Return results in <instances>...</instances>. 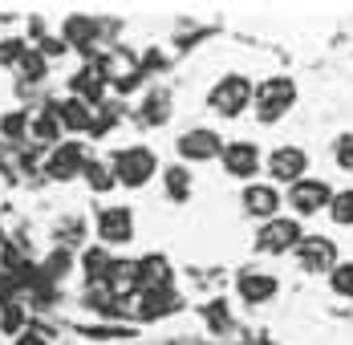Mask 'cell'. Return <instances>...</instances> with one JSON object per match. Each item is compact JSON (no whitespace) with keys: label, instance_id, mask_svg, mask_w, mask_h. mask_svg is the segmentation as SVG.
<instances>
[{"label":"cell","instance_id":"6da1fadb","mask_svg":"<svg viewBox=\"0 0 353 345\" xmlns=\"http://www.w3.org/2000/svg\"><path fill=\"white\" fill-rule=\"evenodd\" d=\"M252 102H256V118H260V122H276L281 114L292 110L296 86H292L288 77H268V81H260V90L252 94Z\"/></svg>","mask_w":353,"mask_h":345},{"label":"cell","instance_id":"7a4b0ae2","mask_svg":"<svg viewBox=\"0 0 353 345\" xmlns=\"http://www.w3.org/2000/svg\"><path fill=\"white\" fill-rule=\"evenodd\" d=\"M154 155L146 150V146H122V150H114V159H110V171L118 183H126V187H142L150 175H154Z\"/></svg>","mask_w":353,"mask_h":345},{"label":"cell","instance_id":"3957f363","mask_svg":"<svg viewBox=\"0 0 353 345\" xmlns=\"http://www.w3.org/2000/svg\"><path fill=\"white\" fill-rule=\"evenodd\" d=\"M208 102H212L215 114L236 118V114H244V106L252 102V86H248V77H240V73H228L223 81H215V90H212Z\"/></svg>","mask_w":353,"mask_h":345},{"label":"cell","instance_id":"277c9868","mask_svg":"<svg viewBox=\"0 0 353 345\" xmlns=\"http://www.w3.org/2000/svg\"><path fill=\"white\" fill-rule=\"evenodd\" d=\"M301 244V224L296 219H288V215H272V219H264V228H260V236H256V248L260 252H288V248H296Z\"/></svg>","mask_w":353,"mask_h":345},{"label":"cell","instance_id":"5b68a950","mask_svg":"<svg viewBox=\"0 0 353 345\" xmlns=\"http://www.w3.org/2000/svg\"><path fill=\"white\" fill-rule=\"evenodd\" d=\"M329 199H333V191H329L325 179H296V183L288 187V204H292V211H301V215L325 211Z\"/></svg>","mask_w":353,"mask_h":345},{"label":"cell","instance_id":"8992f818","mask_svg":"<svg viewBox=\"0 0 353 345\" xmlns=\"http://www.w3.org/2000/svg\"><path fill=\"white\" fill-rule=\"evenodd\" d=\"M296 260H301L305 273H333L337 268V244L325 240V236H301Z\"/></svg>","mask_w":353,"mask_h":345},{"label":"cell","instance_id":"52a82bcc","mask_svg":"<svg viewBox=\"0 0 353 345\" xmlns=\"http://www.w3.org/2000/svg\"><path fill=\"white\" fill-rule=\"evenodd\" d=\"M305 171H309V155L301 146H276L268 159V175L281 183H296V179H305Z\"/></svg>","mask_w":353,"mask_h":345},{"label":"cell","instance_id":"ba28073f","mask_svg":"<svg viewBox=\"0 0 353 345\" xmlns=\"http://www.w3.org/2000/svg\"><path fill=\"white\" fill-rule=\"evenodd\" d=\"M219 150H223V142H219V135H215V130H208V126L187 130V135L179 138V155H183V159H195V163L215 159Z\"/></svg>","mask_w":353,"mask_h":345},{"label":"cell","instance_id":"9c48e42d","mask_svg":"<svg viewBox=\"0 0 353 345\" xmlns=\"http://www.w3.org/2000/svg\"><path fill=\"white\" fill-rule=\"evenodd\" d=\"M219 155H223L228 175H236V179H252V175L260 171V150L252 142H228Z\"/></svg>","mask_w":353,"mask_h":345},{"label":"cell","instance_id":"30bf717a","mask_svg":"<svg viewBox=\"0 0 353 345\" xmlns=\"http://www.w3.org/2000/svg\"><path fill=\"white\" fill-rule=\"evenodd\" d=\"M98 232H102L106 244H126L134 236V215H130V207H106V211L98 215Z\"/></svg>","mask_w":353,"mask_h":345},{"label":"cell","instance_id":"8fae6325","mask_svg":"<svg viewBox=\"0 0 353 345\" xmlns=\"http://www.w3.org/2000/svg\"><path fill=\"white\" fill-rule=\"evenodd\" d=\"M81 167H85V150H81V142H61V146L49 155V163H45V171L53 175V179H73Z\"/></svg>","mask_w":353,"mask_h":345},{"label":"cell","instance_id":"7c38bea8","mask_svg":"<svg viewBox=\"0 0 353 345\" xmlns=\"http://www.w3.org/2000/svg\"><path fill=\"white\" fill-rule=\"evenodd\" d=\"M244 207L256 219H272L276 207H281V191L268 187V183H252V187H244Z\"/></svg>","mask_w":353,"mask_h":345},{"label":"cell","instance_id":"4fadbf2b","mask_svg":"<svg viewBox=\"0 0 353 345\" xmlns=\"http://www.w3.org/2000/svg\"><path fill=\"white\" fill-rule=\"evenodd\" d=\"M134 268H139V293H146V288H167L171 284V264H167V256H142V260H134Z\"/></svg>","mask_w":353,"mask_h":345},{"label":"cell","instance_id":"5bb4252c","mask_svg":"<svg viewBox=\"0 0 353 345\" xmlns=\"http://www.w3.org/2000/svg\"><path fill=\"white\" fill-rule=\"evenodd\" d=\"M73 90H77V102H98L102 94H106V73H102V61H94V66H85L77 77H73Z\"/></svg>","mask_w":353,"mask_h":345},{"label":"cell","instance_id":"9a60e30c","mask_svg":"<svg viewBox=\"0 0 353 345\" xmlns=\"http://www.w3.org/2000/svg\"><path fill=\"white\" fill-rule=\"evenodd\" d=\"M171 309H179V297L175 288L167 284V288H146L139 297V313L146 317V321H154V317H167Z\"/></svg>","mask_w":353,"mask_h":345},{"label":"cell","instance_id":"2e32d148","mask_svg":"<svg viewBox=\"0 0 353 345\" xmlns=\"http://www.w3.org/2000/svg\"><path fill=\"white\" fill-rule=\"evenodd\" d=\"M240 297L248 305H260L268 297H276V276L268 273H240Z\"/></svg>","mask_w":353,"mask_h":345},{"label":"cell","instance_id":"e0dca14e","mask_svg":"<svg viewBox=\"0 0 353 345\" xmlns=\"http://www.w3.org/2000/svg\"><path fill=\"white\" fill-rule=\"evenodd\" d=\"M57 122H61V130H85L90 126V106L77 102V98H70L65 106H57Z\"/></svg>","mask_w":353,"mask_h":345},{"label":"cell","instance_id":"ac0fdd59","mask_svg":"<svg viewBox=\"0 0 353 345\" xmlns=\"http://www.w3.org/2000/svg\"><path fill=\"white\" fill-rule=\"evenodd\" d=\"M94 37H98V25H94L90 17H70V25H65V41H70V45L90 49V45H94Z\"/></svg>","mask_w":353,"mask_h":345},{"label":"cell","instance_id":"d6986e66","mask_svg":"<svg viewBox=\"0 0 353 345\" xmlns=\"http://www.w3.org/2000/svg\"><path fill=\"white\" fill-rule=\"evenodd\" d=\"M110 260H114V256H110L106 248H90V252L81 256V264H85V276H90L94 284H102V276H106Z\"/></svg>","mask_w":353,"mask_h":345},{"label":"cell","instance_id":"ffe728a7","mask_svg":"<svg viewBox=\"0 0 353 345\" xmlns=\"http://www.w3.org/2000/svg\"><path fill=\"white\" fill-rule=\"evenodd\" d=\"M167 110H171V98H167L163 90H154V94H150V98L142 102V118L159 126V122H167Z\"/></svg>","mask_w":353,"mask_h":345},{"label":"cell","instance_id":"44dd1931","mask_svg":"<svg viewBox=\"0 0 353 345\" xmlns=\"http://www.w3.org/2000/svg\"><path fill=\"white\" fill-rule=\"evenodd\" d=\"M167 195L171 199H187L191 195V175L183 167H167Z\"/></svg>","mask_w":353,"mask_h":345},{"label":"cell","instance_id":"7402d4cb","mask_svg":"<svg viewBox=\"0 0 353 345\" xmlns=\"http://www.w3.org/2000/svg\"><path fill=\"white\" fill-rule=\"evenodd\" d=\"M81 171H85V179H90L94 191H110V187H114V171H110V163H85Z\"/></svg>","mask_w":353,"mask_h":345},{"label":"cell","instance_id":"603a6c76","mask_svg":"<svg viewBox=\"0 0 353 345\" xmlns=\"http://www.w3.org/2000/svg\"><path fill=\"white\" fill-rule=\"evenodd\" d=\"M329 215H333L337 224H353V187L350 191H337V195L329 199Z\"/></svg>","mask_w":353,"mask_h":345},{"label":"cell","instance_id":"cb8c5ba5","mask_svg":"<svg viewBox=\"0 0 353 345\" xmlns=\"http://www.w3.org/2000/svg\"><path fill=\"white\" fill-rule=\"evenodd\" d=\"M329 284H333L337 297H350L353 301V264H337V268L329 273Z\"/></svg>","mask_w":353,"mask_h":345},{"label":"cell","instance_id":"d4e9b609","mask_svg":"<svg viewBox=\"0 0 353 345\" xmlns=\"http://www.w3.org/2000/svg\"><path fill=\"white\" fill-rule=\"evenodd\" d=\"M33 135L41 138V142H49V138H57V135H61V122L53 118V110H45V114H41V118L33 122Z\"/></svg>","mask_w":353,"mask_h":345},{"label":"cell","instance_id":"484cf974","mask_svg":"<svg viewBox=\"0 0 353 345\" xmlns=\"http://www.w3.org/2000/svg\"><path fill=\"white\" fill-rule=\"evenodd\" d=\"M0 329H4V333H17V329H25V309L8 301V305H4V313H0Z\"/></svg>","mask_w":353,"mask_h":345},{"label":"cell","instance_id":"4316f807","mask_svg":"<svg viewBox=\"0 0 353 345\" xmlns=\"http://www.w3.org/2000/svg\"><path fill=\"white\" fill-rule=\"evenodd\" d=\"M333 155H337V163H341L345 171H353V135H341V138H337Z\"/></svg>","mask_w":353,"mask_h":345},{"label":"cell","instance_id":"83f0119b","mask_svg":"<svg viewBox=\"0 0 353 345\" xmlns=\"http://www.w3.org/2000/svg\"><path fill=\"white\" fill-rule=\"evenodd\" d=\"M25 126H29V118H25V114H8V118H4V135H8V138H21V135H25Z\"/></svg>","mask_w":353,"mask_h":345},{"label":"cell","instance_id":"f1b7e54d","mask_svg":"<svg viewBox=\"0 0 353 345\" xmlns=\"http://www.w3.org/2000/svg\"><path fill=\"white\" fill-rule=\"evenodd\" d=\"M228 305H223V301H215V305H208V321H212L215 329H228Z\"/></svg>","mask_w":353,"mask_h":345},{"label":"cell","instance_id":"f546056e","mask_svg":"<svg viewBox=\"0 0 353 345\" xmlns=\"http://www.w3.org/2000/svg\"><path fill=\"white\" fill-rule=\"evenodd\" d=\"M12 293H17V284H12V276H8V273H0V309L8 305V297H12Z\"/></svg>","mask_w":353,"mask_h":345},{"label":"cell","instance_id":"4dcf8cb0","mask_svg":"<svg viewBox=\"0 0 353 345\" xmlns=\"http://www.w3.org/2000/svg\"><path fill=\"white\" fill-rule=\"evenodd\" d=\"M17 345H49V342H41L37 333H21V337H17Z\"/></svg>","mask_w":353,"mask_h":345}]
</instances>
